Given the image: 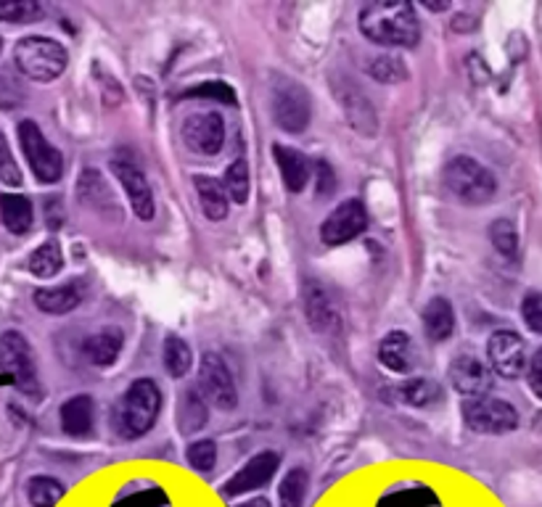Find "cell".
Wrapping results in <instances>:
<instances>
[{
	"instance_id": "obj_1",
	"label": "cell",
	"mask_w": 542,
	"mask_h": 507,
	"mask_svg": "<svg viewBox=\"0 0 542 507\" xmlns=\"http://www.w3.org/2000/svg\"><path fill=\"white\" fill-rule=\"evenodd\" d=\"M360 32L386 48H413L421 37L415 8L405 0L368 3L360 11Z\"/></svg>"
},
{
	"instance_id": "obj_2",
	"label": "cell",
	"mask_w": 542,
	"mask_h": 507,
	"mask_svg": "<svg viewBox=\"0 0 542 507\" xmlns=\"http://www.w3.org/2000/svg\"><path fill=\"white\" fill-rule=\"evenodd\" d=\"M162 407V394L154 380L138 378L130 388L120 396L114 407V428L122 439H141L157 423Z\"/></svg>"
},
{
	"instance_id": "obj_3",
	"label": "cell",
	"mask_w": 542,
	"mask_h": 507,
	"mask_svg": "<svg viewBox=\"0 0 542 507\" xmlns=\"http://www.w3.org/2000/svg\"><path fill=\"white\" fill-rule=\"evenodd\" d=\"M13 64L24 77L35 80V82H50V80L64 74V69L69 64V53L61 42H56L50 37L29 35V37H21L16 42Z\"/></svg>"
},
{
	"instance_id": "obj_4",
	"label": "cell",
	"mask_w": 542,
	"mask_h": 507,
	"mask_svg": "<svg viewBox=\"0 0 542 507\" xmlns=\"http://www.w3.org/2000/svg\"><path fill=\"white\" fill-rule=\"evenodd\" d=\"M270 96H273V119L281 130L299 135L310 127L313 101H310V93L305 90L302 82H297L286 74H273Z\"/></svg>"
},
{
	"instance_id": "obj_5",
	"label": "cell",
	"mask_w": 542,
	"mask_h": 507,
	"mask_svg": "<svg viewBox=\"0 0 542 507\" xmlns=\"http://www.w3.org/2000/svg\"><path fill=\"white\" fill-rule=\"evenodd\" d=\"M445 188L463 204L479 206L487 204L495 190H498V180L492 177V172L479 165L471 157H455L447 162V167L442 172Z\"/></svg>"
},
{
	"instance_id": "obj_6",
	"label": "cell",
	"mask_w": 542,
	"mask_h": 507,
	"mask_svg": "<svg viewBox=\"0 0 542 507\" xmlns=\"http://www.w3.org/2000/svg\"><path fill=\"white\" fill-rule=\"evenodd\" d=\"M0 370L8 373L16 383V388L27 396L40 394V380H37V365L32 346L19 331H5L0 336Z\"/></svg>"
},
{
	"instance_id": "obj_7",
	"label": "cell",
	"mask_w": 542,
	"mask_h": 507,
	"mask_svg": "<svg viewBox=\"0 0 542 507\" xmlns=\"http://www.w3.org/2000/svg\"><path fill=\"white\" fill-rule=\"evenodd\" d=\"M19 143L21 151L29 162L32 174L40 182H58L64 174V157L58 154V149H53L45 135L40 133V127L32 119L19 122Z\"/></svg>"
},
{
	"instance_id": "obj_8",
	"label": "cell",
	"mask_w": 542,
	"mask_h": 507,
	"mask_svg": "<svg viewBox=\"0 0 542 507\" xmlns=\"http://www.w3.org/2000/svg\"><path fill=\"white\" fill-rule=\"evenodd\" d=\"M463 420L476 434L500 436V434H511L519 426V412L503 399L479 396V399L463 402Z\"/></svg>"
},
{
	"instance_id": "obj_9",
	"label": "cell",
	"mask_w": 542,
	"mask_h": 507,
	"mask_svg": "<svg viewBox=\"0 0 542 507\" xmlns=\"http://www.w3.org/2000/svg\"><path fill=\"white\" fill-rule=\"evenodd\" d=\"M198 391L214 410H233L238 404V391L233 383V375L220 354L204 351L198 362Z\"/></svg>"
},
{
	"instance_id": "obj_10",
	"label": "cell",
	"mask_w": 542,
	"mask_h": 507,
	"mask_svg": "<svg viewBox=\"0 0 542 507\" xmlns=\"http://www.w3.org/2000/svg\"><path fill=\"white\" fill-rule=\"evenodd\" d=\"M182 141L198 157H214L225 143V122L217 111H196L182 119Z\"/></svg>"
},
{
	"instance_id": "obj_11",
	"label": "cell",
	"mask_w": 542,
	"mask_h": 507,
	"mask_svg": "<svg viewBox=\"0 0 542 507\" xmlns=\"http://www.w3.org/2000/svg\"><path fill=\"white\" fill-rule=\"evenodd\" d=\"M365 227H368L365 204L358 198H350V201L339 204L337 211H331L326 217V222L321 225V241L326 246H342V243H350L358 235H362Z\"/></svg>"
},
{
	"instance_id": "obj_12",
	"label": "cell",
	"mask_w": 542,
	"mask_h": 507,
	"mask_svg": "<svg viewBox=\"0 0 542 507\" xmlns=\"http://www.w3.org/2000/svg\"><path fill=\"white\" fill-rule=\"evenodd\" d=\"M109 167L114 172V177L122 182V188H125V193H128V198H130V206H133L136 217H138V219H146V222L154 219V211H157L154 193H151L149 180H146V174L141 172V167H138L133 159H128V157H114Z\"/></svg>"
},
{
	"instance_id": "obj_13",
	"label": "cell",
	"mask_w": 542,
	"mask_h": 507,
	"mask_svg": "<svg viewBox=\"0 0 542 507\" xmlns=\"http://www.w3.org/2000/svg\"><path fill=\"white\" fill-rule=\"evenodd\" d=\"M331 88H334V96L339 98V104L345 109V117L350 119L352 130L365 135V138H373L378 133V117L373 111V104L368 101V96L347 77H337Z\"/></svg>"
},
{
	"instance_id": "obj_14",
	"label": "cell",
	"mask_w": 542,
	"mask_h": 507,
	"mask_svg": "<svg viewBox=\"0 0 542 507\" xmlns=\"http://www.w3.org/2000/svg\"><path fill=\"white\" fill-rule=\"evenodd\" d=\"M487 359L492 370L503 378H519L527 370L524 338L514 331H498L487 341Z\"/></svg>"
},
{
	"instance_id": "obj_15",
	"label": "cell",
	"mask_w": 542,
	"mask_h": 507,
	"mask_svg": "<svg viewBox=\"0 0 542 507\" xmlns=\"http://www.w3.org/2000/svg\"><path fill=\"white\" fill-rule=\"evenodd\" d=\"M447 378H450L453 388L461 396H466V399H479V396H484L492 388L490 367L479 357H474V354H458L450 362Z\"/></svg>"
},
{
	"instance_id": "obj_16",
	"label": "cell",
	"mask_w": 542,
	"mask_h": 507,
	"mask_svg": "<svg viewBox=\"0 0 542 507\" xmlns=\"http://www.w3.org/2000/svg\"><path fill=\"white\" fill-rule=\"evenodd\" d=\"M305 312H307L310 328L318 334H337L342 326V315L334 294L318 280H310L305 286Z\"/></svg>"
},
{
	"instance_id": "obj_17",
	"label": "cell",
	"mask_w": 542,
	"mask_h": 507,
	"mask_svg": "<svg viewBox=\"0 0 542 507\" xmlns=\"http://www.w3.org/2000/svg\"><path fill=\"white\" fill-rule=\"evenodd\" d=\"M278 463L281 457L275 452H259L254 455L222 489L225 497H238V495H246L252 489H262L265 484L273 481L275 471H278Z\"/></svg>"
},
{
	"instance_id": "obj_18",
	"label": "cell",
	"mask_w": 542,
	"mask_h": 507,
	"mask_svg": "<svg viewBox=\"0 0 542 507\" xmlns=\"http://www.w3.org/2000/svg\"><path fill=\"white\" fill-rule=\"evenodd\" d=\"M273 157H275V165L281 169L286 190H291V193L305 190V185L313 177V162L302 151H297L291 146H283V143L273 146Z\"/></svg>"
},
{
	"instance_id": "obj_19",
	"label": "cell",
	"mask_w": 542,
	"mask_h": 507,
	"mask_svg": "<svg viewBox=\"0 0 542 507\" xmlns=\"http://www.w3.org/2000/svg\"><path fill=\"white\" fill-rule=\"evenodd\" d=\"M125 343V334L120 328H104L93 336H88V341L82 343V351L88 357L90 365L96 367H109L114 365V359L120 357Z\"/></svg>"
},
{
	"instance_id": "obj_20",
	"label": "cell",
	"mask_w": 542,
	"mask_h": 507,
	"mask_svg": "<svg viewBox=\"0 0 542 507\" xmlns=\"http://www.w3.org/2000/svg\"><path fill=\"white\" fill-rule=\"evenodd\" d=\"M93 399L88 394L72 396L61 404V428L69 436H88L93 431Z\"/></svg>"
},
{
	"instance_id": "obj_21",
	"label": "cell",
	"mask_w": 542,
	"mask_h": 507,
	"mask_svg": "<svg viewBox=\"0 0 542 507\" xmlns=\"http://www.w3.org/2000/svg\"><path fill=\"white\" fill-rule=\"evenodd\" d=\"M193 185H196V193H198V204H201V211L206 219L212 222H220L228 217V193H225V185L214 177H204V174H196L193 177Z\"/></svg>"
},
{
	"instance_id": "obj_22",
	"label": "cell",
	"mask_w": 542,
	"mask_h": 507,
	"mask_svg": "<svg viewBox=\"0 0 542 507\" xmlns=\"http://www.w3.org/2000/svg\"><path fill=\"white\" fill-rule=\"evenodd\" d=\"M378 359L386 370L391 373H407L413 367V343L410 336L402 331L386 334L381 346H378Z\"/></svg>"
},
{
	"instance_id": "obj_23",
	"label": "cell",
	"mask_w": 542,
	"mask_h": 507,
	"mask_svg": "<svg viewBox=\"0 0 542 507\" xmlns=\"http://www.w3.org/2000/svg\"><path fill=\"white\" fill-rule=\"evenodd\" d=\"M0 219H3V225H5V230L13 233V235L29 233L32 219H35V211H32L29 198H27V196H19V193H3V196H0Z\"/></svg>"
},
{
	"instance_id": "obj_24",
	"label": "cell",
	"mask_w": 542,
	"mask_h": 507,
	"mask_svg": "<svg viewBox=\"0 0 542 507\" xmlns=\"http://www.w3.org/2000/svg\"><path fill=\"white\" fill-rule=\"evenodd\" d=\"M82 302V294L74 283L69 286H53V288H37L35 291V307L48 315H66Z\"/></svg>"
},
{
	"instance_id": "obj_25",
	"label": "cell",
	"mask_w": 542,
	"mask_h": 507,
	"mask_svg": "<svg viewBox=\"0 0 542 507\" xmlns=\"http://www.w3.org/2000/svg\"><path fill=\"white\" fill-rule=\"evenodd\" d=\"M423 328H426V336L431 338L434 343L447 341V338L453 336L455 312H453V307H450L447 299L437 296V299H431V302L423 307Z\"/></svg>"
},
{
	"instance_id": "obj_26",
	"label": "cell",
	"mask_w": 542,
	"mask_h": 507,
	"mask_svg": "<svg viewBox=\"0 0 542 507\" xmlns=\"http://www.w3.org/2000/svg\"><path fill=\"white\" fill-rule=\"evenodd\" d=\"M391 396L402 404H410V407H431L434 402L442 399V388L429 380V378H410L405 383H399Z\"/></svg>"
},
{
	"instance_id": "obj_27",
	"label": "cell",
	"mask_w": 542,
	"mask_h": 507,
	"mask_svg": "<svg viewBox=\"0 0 542 507\" xmlns=\"http://www.w3.org/2000/svg\"><path fill=\"white\" fill-rule=\"evenodd\" d=\"M206 412H209V404H206V399L201 396L198 386L182 391L181 407H178V420H181L182 434H196V431H201L204 423H206Z\"/></svg>"
},
{
	"instance_id": "obj_28",
	"label": "cell",
	"mask_w": 542,
	"mask_h": 507,
	"mask_svg": "<svg viewBox=\"0 0 542 507\" xmlns=\"http://www.w3.org/2000/svg\"><path fill=\"white\" fill-rule=\"evenodd\" d=\"M27 267H29V273L37 275V278H53V275L64 267L61 246H58L56 241H45L43 246H37V249L29 254Z\"/></svg>"
},
{
	"instance_id": "obj_29",
	"label": "cell",
	"mask_w": 542,
	"mask_h": 507,
	"mask_svg": "<svg viewBox=\"0 0 542 507\" xmlns=\"http://www.w3.org/2000/svg\"><path fill=\"white\" fill-rule=\"evenodd\" d=\"M64 484L50 476H35L27 484V497L32 507H56L64 497Z\"/></svg>"
},
{
	"instance_id": "obj_30",
	"label": "cell",
	"mask_w": 542,
	"mask_h": 507,
	"mask_svg": "<svg viewBox=\"0 0 542 507\" xmlns=\"http://www.w3.org/2000/svg\"><path fill=\"white\" fill-rule=\"evenodd\" d=\"M307 487H310V476L307 471L302 468H294L286 473V479L281 481V489H278V500L281 507H302L305 505V497H307Z\"/></svg>"
},
{
	"instance_id": "obj_31",
	"label": "cell",
	"mask_w": 542,
	"mask_h": 507,
	"mask_svg": "<svg viewBox=\"0 0 542 507\" xmlns=\"http://www.w3.org/2000/svg\"><path fill=\"white\" fill-rule=\"evenodd\" d=\"M222 185H225V193L230 201H236V204L249 201V165H246V159H236L233 165H228Z\"/></svg>"
},
{
	"instance_id": "obj_32",
	"label": "cell",
	"mask_w": 542,
	"mask_h": 507,
	"mask_svg": "<svg viewBox=\"0 0 542 507\" xmlns=\"http://www.w3.org/2000/svg\"><path fill=\"white\" fill-rule=\"evenodd\" d=\"M193 365V357H190V346L182 341L181 336H167L165 338V370L173 375V378H182Z\"/></svg>"
},
{
	"instance_id": "obj_33",
	"label": "cell",
	"mask_w": 542,
	"mask_h": 507,
	"mask_svg": "<svg viewBox=\"0 0 542 507\" xmlns=\"http://www.w3.org/2000/svg\"><path fill=\"white\" fill-rule=\"evenodd\" d=\"M490 241L498 249V254H503L506 259L519 257V233L511 219H495L490 225Z\"/></svg>"
},
{
	"instance_id": "obj_34",
	"label": "cell",
	"mask_w": 542,
	"mask_h": 507,
	"mask_svg": "<svg viewBox=\"0 0 542 507\" xmlns=\"http://www.w3.org/2000/svg\"><path fill=\"white\" fill-rule=\"evenodd\" d=\"M43 19V5L35 0H0V21L32 24Z\"/></svg>"
},
{
	"instance_id": "obj_35",
	"label": "cell",
	"mask_w": 542,
	"mask_h": 507,
	"mask_svg": "<svg viewBox=\"0 0 542 507\" xmlns=\"http://www.w3.org/2000/svg\"><path fill=\"white\" fill-rule=\"evenodd\" d=\"M185 457H188V463H190L193 471L209 473V471L214 468V463H217V444H214L212 439H201V442H196V444L188 447Z\"/></svg>"
},
{
	"instance_id": "obj_36",
	"label": "cell",
	"mask_w": 542,
	"mask_h": 507,
	"mask_svg": "<svg viewBox=\"0 0 542 507\" xmlns=\"http://www.w3.org/2000/svg\"><path fill=\"white\" fill-rule=\"evenodd\" d=\"M368 72H370L378 82H386V85L399 82V80L407 77L405 64H402L399 58H394V56H381V58H376V61H370Z\"/></svg>"
},
{
	"instance_id": "obj_37",
	"label": "cell",
	"mask_w": 542,
	"mask_h": 507,
	"mask_svg": "<svg viewBox=\"0 0 542 507\" xmlns=\"http://www.w3.org/2000/svg\"><path fill=\"white\" fill-rule=\"evenodd\" d=\"M522 318H524V323H527L530 331L542 334V294L532 291V294L524 296V302H522Z\"/></svg>"
},
{
	"instance_id": "obj_38",
	"label": "cell",
	"mask_w": 542,
	"mask_h": 507,
	"mask_svg": "<svg viewBox=\"0 0 542 507\" xmlns=\"http://www.w3.org/2000/svg\"><path fill=\"white\" fill-rule=\"evenodd\" d=\"M0 180L5 182V185H21V172H19V165L13 162V157H11V149H8V143H5V138L0 135Z\"/></svg>"
},
{
	"instance_id": "obj_39",
	"label": "cell",
	"mask_w": 542,
	"mask_h": 507,
	"mask_svg": "<svg viewBox=\"0 0 542 507\" xmlns=\"http://www.w3.org/2000/svg\"><path fill=\"white\" fill-rule=\"evenodd\" d=\"M24 101V90L11 74H0V109H16Z\"/></svg>"
},
{
	"instance_id": "obj_40",
	"label": "cell",
	"mask_w": 542,
	"mask_h": 507,
	"mask_svg": "<svg viewBox=\"0 0 542 507\" xmlns=\"http://www.w3.org/2000/svg\"><path fill=\"white\" fill-rule=\"evenodd\" d=\"M530 388L542 399V346L538 354L530 359Z\"/></svg>"
},
{
	"instance_id": "obj_41",
	"label": "cell",
	"mask_w": 542,
	"mask_h": 507,
	"mask_svg": "<svg viewBox=\"0 0 542 507\" xmlns=\"http://www.w3.org/2000/svg\"><path fill=\"white\" fill-rule=\"evenodd\" d=\"M423 5H426L429 11H447V8H450L447 0H442V3H423Z\"/></svg>"
},
{
	"instance_id": "obj_42",
	"label": "cell",
	"mask_w": 542,
	"mask_h": 507,
	"mask_svg": "<svg viewBox=\"0 0 542 507\" xmlns=\"http://www.w3.org/2000/svg\"><path fill=\"white\" fill-rule=\"evenodd\" d=\"M238 507H270V503L265 500V497H257V500H252V503H244V505Z\"/></svg>"
},
{
	"instance_id": "obj_43",
	"label": "cell",
	"mask_w": 542,
	"mask_h": 507,
	"mask_svg": "<svg viewBox=\"0 0 542 507\" xmlns=\"http://www.w3.org/2000/svg\"><path fill=\"white\" fill-rule=\"evenodd\" d=\"M0 50H3V40H0Z\"/></svg>"
}]
</instances>
